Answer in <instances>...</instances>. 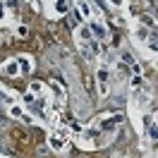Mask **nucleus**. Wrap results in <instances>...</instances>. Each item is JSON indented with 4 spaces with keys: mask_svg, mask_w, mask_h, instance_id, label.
Listing matches in <instances>:
<instances>
[{
    "mask_svg": "<svg viewBox=\"0 0 158 158\" xmlns=\"http://www.w3.org/2000/svg\"><path fill=\"white\" fill-rule=\"evenodd\" d=\"M89 29H91V34H94V36H96L98 41H106V39H108V29H106L101 22H91Z\"/></svg>",
    "mask_w": 158,
    "mask_h": 158,
    "instance_id": "f257e3e1",
    "label": "nucleus"
},
{
    "mask_svg": "<svg viewBox=\"0 0 158 158\" xmlns=\"http://www.w3.org/2000/svg\"><path fill=\"white\" fill-rule=\"evenodd\" d=\"M48 144H50L53 151H62V148L67 146V139L60 137V134H53V137H48Z\"/></svg>",
    "mask_w": 158,
    "mask_h": 158,
    "instance_id": "f03ea898",
    "label": "nucleus"
},
{
    "mask_svg": "<svg viewBox=\"0 0 158 158\" xmlns=\"http://www.w3.org/2000/svg\"><path fill=\"white\" fill-rule=\"evenodd\" d=\"M89 41H94L91 29H89V27H79V29H77V43H89Z\"/></svg>",
    "mask_w": 158,
    "mask_h": 158,
    "instance_id": "7ed1b4c3",
    "label": "nucleus"
},
{
    "mask_svg": "<svg viewBox=\"0 0 158 158\" xmlns=\"http://www.w3.org/2000/svg\"><path fill=\"white\" fill-rule=\"evenodd\" d=\"M17 62H19V72H22V74H29L31 69H34V62H31L29 55H22V58H17Z\"/></svg>",
    "mask_w": 158,
    "mask_h": 158,
    "instance_id": "20e7f679",
    "label": "nucleus"
},
{
    "mask_svg": "<svg viewBox=\"0 0 158 158\" xmlns=\"http://www.w3.org/2000/svg\"><path fill=\"white\" fill-rule=\"evenodd\" d=\"M53 7H55V12H60V15H69V10H72L69 0H53Z\"/></svg>",
    "mask_w": 158,
    "mask_h": 158,
    "instance_id": "39448f33",
    "label": "nucleus"
},
{
    "mask_svg": "<svg viewBox=\"0 0 158 158\" xmlns=\"http://www.w3.org/2000/svg\"><path fill=\"white\" fill-rule=\"evenodd\" d=\"M10 115L12 118H19V120H27V122H31V118L22 110V106H10Z\"/></svg>",
    "mask_w": 158,
    "mask_h": 158,
    "instance_id": "423d86ee",
    "label": "nucleus"
},
{
    "mask_svg": "<svg viewBox=\"0 0 158 158\" xmlns=\"http://www.w3.org/2000/svg\"><path fill=\"white\" fill-rule=\"evenodd\" d=\"M5 74H10V77H17V74H19V62H17V60H10V62L5 65Z\"/></svg>",
    "mask_w": 158,
    "mask_h": 158,
    "instance_id": "0eeeda50",
    "label": "nucleus"
},
{
    "mask_svg": "<svg viewBox=\"0 0 158 158\" xmlns=\"http://www.w3.org/2000/svg\"><path fill=\"white\" fill-rule=\"evenodd\" d=\"M96 79H98V84H108V79H110L108 67H98V72H96Z\"/></svg>",
    "mask_w": 158,
    "mask_h": 158,
    "instance_id": "6e6552de",
    "label": "nucleus"
},
{
    "mask_svg": "<svg viewBox=\"0 0 158 158\" xmlns=\"http://www.w3.org/2000/svg\"><path fill=\"white\" fill-rule=\"evenodd\" d=\"M146 46H148L151 50H158V31L148 34V39H146Z\"/></svg>",
    "mask_w": 158,
    "mask_h": 158,
    "instance_id": "1a4fd4ad",
    "label": "nucleus"
},
{
    "mask_svg": "<svg viewBox=\"0 0 158 158\" xmlns=\"http://www.w3.org/2000/svg\"><path fill=\"white\" fill-rule=\"evenodd\" d=\"M141 27H146V29H156V19H153L151 15H141Z\"/></svg>",
    "mask_w": 158,
    "mask_h": 158,
    "instance_id": "9d476101",
    "label": "nucleus"
},
{
    "mask_svg": "<svg viewBox=\"0 0 158 158\" xmlns=\"http://www.w3.org/2000/svg\"><path fill=\"white\" fill-rule=\"evenodd\" d=\"M120 58H122V62H125V65H127V67H132V65H134V62H137V60L132 58V53H129V50H122V55H120Z\"/></svg>",
    "mask_w": 158,
    "mask_h": 158,
    "instance_id": "9b49d317",
    "label": "nucleus"
},
{
    "mask_svg": "<svg viewBox=\"0 0 158 158\" xmlns=\"http://www.w3.org/2000/svg\"><path fill=\"white\" fill-rule=\"evenodd\" d=\"M29 89H31V94H34V96H36V94H41V96H43V84H41V81H31Z\"/></svg>",
    "mask_w": 158,
    "mask_h": 158,
    "instance_id": "f8f14e48",
    "label": "nucleus"
},
{
    "mask_svg": "<svg viewBox=\"0 0 158 158\" xmlns=\"http://www.w3.org/2000/svg\"><path fill=\"white\" fill-rule=\"evenodd\" d=\"M79 7H81V12H84V17H91L94 10H91V5L86 2V0H79Z\"/></svg>",
    "mask_w": 158,
    "mask_h": 158,
    "instance_id": "ddd939ff",
    "label": "nucleus"
},
{
    "mask_svg": "<svg viewBox=\"0 0 158 158\" xmlns=\"http://www.w3.org/2000/svg\"><path fill=\"white\" fill-rule=\"evenodd\" d=\"M148 137L153 139V141H158V125H151V127H148Z\"/></svg>",
    "mask_w": 158,
    "mask_h": 158,
    "instance_id": "4468645a",
    "label": "nucleus"
},
{
    "mask_svg": "<svg viewBox=\"0 0 158 158\" xmlns=\"http://www.w3.org/2000/svg\"><path fill=\"white\" fill-rule=\"evenodd\" d=\"M89 43H91V50H94V53H101V50H103V46H101V43H98L96 39H94V41H89Z\"/></svg>",
    "mask_w": 158,
    "mask_h": 158,
    "instance_id": "2eb2a0df",
    "label": "nucleus"
},
{
    "mask_svg": "<svg viewBox=\"0 0 158 158\" xmlns=\"http://www.w3.org/2000/svg\"><path fill=\"white\" fill-rule=\"evenodd\" d=\"M24 103H27V106H34V103H36V96H34V94H27V96H24Z\"/></svg>",
    "mask_w": 158,
    "mask_h": 158,
    "instance_id": "dca6fc26",
    "label": "nucleus"
},
{
    "mask_svg": "<svg viewBox=\"0 0 158 158\" xmlns=\"http://www.w3.org/2000/svg\"><path fill=\"white\" fill-rule=\"evenodd\" d=\"M69 129H72L74 134H81V132H84V127H81L79 122H72V125H69Z\"/></svg>",
    "mask_w": 158,
    "mask_h": 158,
    "instance_id": "f3484780",
    "label": "nucleus"
},
{
    "mask_svg": "<svg viewBox=\"0 0 158 158\" xmlns=\"http://www.w3.org/2000/svg\"><path fill=\"white\" fill-rule=\"evenodd\" d=\"M98 91L101 96H108V84H98Z\"/></svg>",
    "mask_w": 158,
    "mask_h": 158,
    "instance_id": "a211bd4d",
    "label": "nucleus"
},
{
    "mask_svg": "<svg viewBox=\"0 0 158 158\" xmlns=\"http://www.w3.org/2000/svg\"><path fill=\"white\" fill-rule=\"evenodd\" d=\"M17 34H19V36H27V34H29V29H27V27H17Z\"/></svg>",
    "mask_w": 158,
    "mask_h": 158,
    "instance_id": "6ab92c4d",
    "label": "nucleus"
},
{
    "mask_svg": "<svg viewBox=\"0 0 158 158\" xmlns=\"http://www.w3.org/2000/svg\"><path fill=\"white\" fill-rule=\"evenodd\" d=\"M132 72H134V74H141V65H139V62H134V65H132Z\"/></svg>",
    "mask_w": 158,
    "mask_h": 158,
    "instance_id": "aec40b11",
    "label": "nucleus"
},
{
    "mask_svg": "<svg viewBox=\"0 0 158 158\" xmlns=\"http://www.w3.org/2000/svg\"><path fill=\"white\" fill-rule=\"evenodd\" d=\"M110 5H115V7H120V5H122V0H108Z\"/></svg>",
    "mask_w": 158,
    "mask_h": 158,
    "instance_id": "412c9836",
    "label": "nucleus"
},
{
    "mask_svg": "<svg viewBox=\"0 0 158 158\" xmlns=\"http://www.w3.org/2000/svg\"><path fill=\"white\" fill-rule=\"evenodd\" d=\"M7 125V120H5V115H0V127H5Z\"/></svg>",
    "mask_w": 158,
    "mask_h": 158,
    "instance_id": "4be33fe9",
    "label": "nucleus"
},
{
    "mask_svg": "<svg viewBox=\"0 0 158 158\" xmlns=\"http://www.w3.org/2000/svg\"><path fill=\"white\" fill-rule=\"evenodd\" d=\"M5 17V7H2V2H0V19Z\"/></svg>",
    "mask_w": 158,
    "mask_h": 158,
    "instance_id": "5701e85b",
    "label": "nucleus"
},
{
    "mask_svg": "<svg viewBox=\"0 0 158 158\" xmlns=\"http://www.w3.org/2000/svg\"><path fill=\"white\" fill-rule=\"evenodd\" d=\"M115 158H125V156H115Z\"/></svg>",
    "mask_w": 158,
    "mask_h": 158,
    "instance_id": "b1692460",
    "label": "nucleus"
},
{
    "mask_svg": "<svg viewBox=\"0 0 158 158\" xmlns=\"http://www.w3.org/2000/svg\"><path fill=\"white\" fill-rule=\"evenodd\" d=\"M0 106H2V101H0Z\"/></svg>",
    "mask_w": 158,
    "mask_h": 158,
    "instance_id": "393cba45",
    "label": "nucleus"
}]
</instances>
